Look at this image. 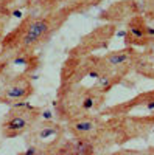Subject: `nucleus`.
<instances>
[{
    "mask_svg": "<svg viewBox=\"0 0 154 155\" xmlns=\"http://www.w3.org/2000/svg\"><path fill=\"white\" fill-rule=\"evenodd\" d=\"M76 9L78 8L73 3H69L41 16H27L16 30L2 39V58L11 61L17 54H33L34 50L44 45Z\"/></svg>",
    "mask_w": 154,
    "mask_h": 155,
    "instance_id": "f257e3e1",
    "label": "nucleus"
},
{
    "mask_svg": "<svg viewBox=\"0 0 154 155\" xmlns=\"http://www.w3.org/2000/svg\"><path fill=\"white\" fill-rule=\"evenodd\" d=\"M106 102V95L92 87L72 85L58 90V113L62 120L70 121L81 116L100 113Z\"/></svg>",
    "mask_w": 154,
    "mask_h": 155,
    "instance_id": "f03ea898",
    "label": "nucleus"
},
{
    "mask_svg": "<svg viewBox=\"0 0 154 155\" xmlns=\"http://www.w3.org/2000/svg\"><path fill=\"white\" fill-rule=\"evenodd\" d=\"M108 65L103 56L91 54V56H69L61 68V84L59 88H67L72 85H80V82L86 78H100L104 71H108Z\"/></svg>",
    "mask_w": 154,
    "mask_h": 155,
    "instance_id": "7ed1b4c3",
    "label": "nucleus"
},
{
    "mask_svg": "<svg viewBox=\"0 0 154 155\" xmlns=\"http://www.w3.org/2000/svg\"><path fill=\"white\" fill-rule=\"evenodd\" d=\"M41 109L30 106L28 102H19L11 106V110L2 121V135L5 138H16L30 132L37 124Z\"/></svg>",
    "mask_w": 154,
    "mask_h": 155,
    "instance_id": "20e7f679",
    "label": "nucleus"
},
{
    "mask_svg": "<svg viewBox=\"0 0 154 155\" xmlns=\"http://www.w3.org/2000/svg\"><path fill=\"white\" fill-rule=\"evenodd\" d=\"M115 33H117V25L114 23L100 25L91 33H87L80 41V44L70 50V56H91L98 50L108 48Z\"/></svg>",
    "mask_w": 154,
    "mask_h": 155,
    "instance_id": "39448f33",
    "label": "nucleus"
},
{
    "mask_svg": "<svg viewBox=\"0 0 154 155\" xmlns=\"http://www.w3.org/2000/svg\"><path fill=\"white\" fill-rule=\"evenodd\" d=\"M125 47L143 50H149L154 47V30L146 25V19L143 17V14L134 16L126 23Z\"/></svg>",
    "mask_w": 154,
    "mask_h": 155,
    "instance_id": "423d86ee",
    "label": "nucleus"
},
{
    "mask_svg": "<svg viewBox=\"0 0 154 155\" xmlns=\"http://www.w3.org/2000/svg\"><path fill=\"white\" fill-rule=\"evenodd\" d=\"M33 93L34 88L28 74H19L6 81L5 85L0 88V102L14 106L19 102H25Z\"/></svg>",
    "mask_w": 154,
    "mask_h": 155,
    "instance_id": "0eeeda50",
    "label": "nucleus"
},
{
    "mask_svg": "<svg viewBox=\"0 0 154 155\" xmlns=\"http://www.w3.org/2000/svg\"><path fill=\"white\" fill-rule=\"evenodd\" d=\"M134 110H145L149 115H154V90L139 93L137 96H134L129 101H125V102H120V104L106 107L98 115H101V116H104V115L106 116H126Z\"/></svg>",
    "mask_w": 154,
    "mask_h": 155,
    "instance_id": "6e6552de",
    "label": "nucleus"
},
{
    "mask_svg": "<svg viewBox=\"0 0 154 155\" xmlns=\"http://www.w3.org/2000/svg\"><path fill=\"white\" fill-rule=\"evenodd\" d=\"M139 56H140V50L134 47H123L120 50H114L106 53L103 56V59H104L109 70L126 78L131 71H134V65Z\"/></svg>",
    "mask_w": 154,
    "mask_h": 155,
    "instance_id": "1a4fd4ad",
    "label": "nucleus"
},
{
    "mask_svg": "<svg viewBox=\"0 0 154 155\" xmlns=\"http://www.w3.org/2000/svg\"><path fill=\"white\" fill-rule=\"evenodd\" d=\"M64 134H66V129L59 123L42 121V123H37L28 132V137L33 141V144L50 146V144H55L56 141L62 140Z\"/></svg>",
    "mask_w": 154,
    "mask_h": 155,
    "instance_id": "9d476101",
    "label": "nucleus"
},
{
    "mask_svg": "<svg viewBox=\"0 0 154 155\" xmlns=\"http://www.w3.org/2000/svg\"><path fill=\"white\" fill-rule=\"evenodd\" d=\"M143 14L142 5L137 3V0H123V2L111 5L104 12L101 14V19L108 20V23H128L134 16Z\"/></svg>",
    "mask_w": 154,
    "mask_h": 155,
    "instance_id": "9b49d317",
    "label": "nucleus"
},
{
    "mask_svg": "<svg viewBox=\"0 0 154 155\" xmlns=\"http://www.w3.org/2000/svg\"><path fill=\"white\" fill-rule=\"evenodd\" d=\"M134 71L146 79H154V51L152 48L140 51V56L134 65Z\"/></svg>",
    "mask_w": 154,
    "mask_h": 155,
    "instance_id": "f8f14e48",
    "label": "nucleus"
},
{
    "mask_svg": "<svg viewBox=\"0 0 154 155\" xmlns=\"http://www.w3.org/2000/svg\"><path fill=\"white\" fill-rule=\"evenodd\" d=\"M123 79H125V78L120 76L118 73H115V71H112V70H108V71L103 73L100 78H97V79H95L94 87H95L97 90H100L101 93L106 95L109 90H112L115 85H118Z\"/></svg>",
    "mask_w": 154,
    "mask_h": 155,
    "instance_id": "ddd939ff",
    "label": "nucleus"
},
{
    "mask_svg": "<svg viewBox=\"0 0 154 155\" xmlns=\"http://www.w3.org/2000/svg\"><path fill=\"white\" fill-rule=\"evenodd\" d=\"M70 143H72L73 155H95L97 153V147L91 140L73 137L70 140Z\"/></svg>",
    "mask_w": 154,
    "mask_h": 155,
    "instance_id": "4468645a",
    "label": "nucleus"
},
{
    "mask_svg": "<svg viewBox=\"0 0 154 155\" xmlns=\"http://www.w3.org/2000/svg\"><path fill=\"white\" fill-rule=\"evenodd\" d=\"M61 2H64V0H39V2H37V8L45 14V12H50V11L56 9Z\"/></svg>",
    "mask_w": 154,
    "mask_h": 155,
    "instance_id": "2eb2a0df",
    "label": "nucleus"
},
{
    "mask_svg": "<svg viewBox=\"0 0 154 155\" xmlns=\"http://www.w3.org/2000/svg\"><path fill=\"white\" fill-rule=\"evenodd\" d=\"M142 12L146 20L154 22V0H142Z\"/></svg>",
    "mask_w": 154,
    "mask_h": 155,
    "instance_id": "dca6fc26",
    "label": "nucleus"
},
{
    "mask_svg": "<svg viewBox=\"0 0 154 155\" xmlns=\"http://www.w3.org/2000/svg\"><path fill=\"white\" fill-rule=\"evenodd\" d=\"M19 155H48V150H47V146L45 147H41L37 144H31L25 152L19 153Z\"/></svg>",
    "mask_w": 154,
    "mask_h": 155,
    "instance_id": "f3484780",
    "label": "nucleus"
},
{
    "mask_svg": "<svg viewBox=\"0 0 154 155\" xmlns=\"http://www.w3.org/2000/svg\"><path fill=\"white\" fill-rule=\"evenodd\" d=\"M0 58H2V41H0Z\"/></svg>",
    "mask_w": 154,
    "mask_h": 155,
    "instance_id": "a211bd4d",
    "label": "nucleus"
}]
</instances>
